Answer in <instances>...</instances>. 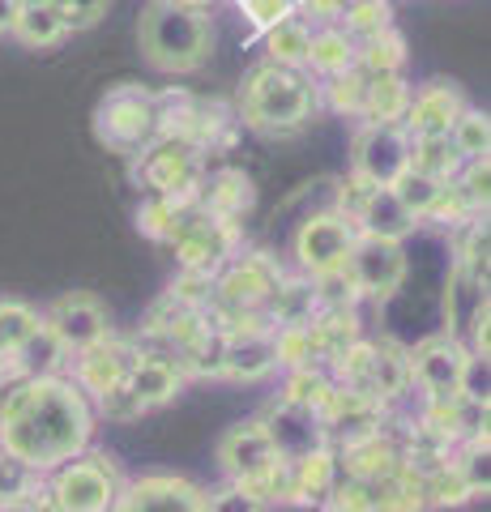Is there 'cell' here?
Returning a JSON list of instances; mask_svg holds the SVG:
<instances>
[{"mask_svg": "<svg viewBox=\"0 0 491 512\" xmlns=\"http://www.w3.org/2000/svg\"><path fill=\"white\" fill-rule=\"evenodd\" d=\"M410 167V137L402 124H372L359 120L351 133V175L372 188H389Z\"/></svg>", "mask_w": 491, "mask_h": 512, "instance_id": "cell-12", "label": "cell"}, {"mask_svg": "<svg viewBox=\"0 0 491 512\" xmlns=\"http://www.w3.org/2000/svg\"><path fill=\"white\" fill-rule=\"evenodd\" d=\"M278 448L269 440V431L261 419H248V423H235L223 431L218 440V470H223L227 483H240V487H257L261 478L278 466Z\"/></svg>", "mask_w": 491, "mask_h": 512, "instance_id": "cell-14", "label": "cell"}, {"mask_svg": "<svg viewBox=\"0 0 491 512\" xmlns=\"http://www.w3.org/2000/svg\"><path fill=\"white\" fill-rule=\"evenodd\" d=\"M457 192L470 201V210L487 218V201H491V158H474V163H462L457 171Z\"/></svg>", "mask_w": 491, "mask_h": 512, "instance_id": "cell-46", "label": "cell"}, {"mask_svg": "<svg viewBox=\"0 0 491 512\" xmlns=\"http://www.w3.org/2000/svg\"><path fill=\"white\" fill-rule=\"evenodd\" d=\"M338 26L351 35L355 43L380 35V30L393 26V5L389 0H351L342 13H338Z\"/></svg>", "mask_w": 491, "mask_h": 512, "instance_id": "cell-44", "label": "cell"}, {"mask_svg": "<svg viewBox=\"0 0 491 512\" xmlns=\"http://www.w3.org/2000/svg\"><path fill=\"white\" fill-rule=\"evenodd\" d=\"M133 180L180 205H197L205 184V154L184 137H154L146 150L133 158Z\"/></svg>", "mask_w": 491, "mask_h": 512, "instance_id": "cell-6", "label": "cell"}, {"mask_svg": "<svg viewBox=\"0 0 491 512\" xmlns=\"http://www.w3.org/2000/svg\"><path fill=\"white\" fill-rule=\"evenodd\" d=\"M282 278L287 274H282V265L269 252H240L218 269L210 308L214 312H265V303L274 299Z\"/></svg>", "mask_w": 491, "mask_h": 512, "instance_id": "cell-9", "label": "cell"}, {"mask_svg": "<svg viewBox=\"0 0 491 512\" xmlns=\"http://www.w3.org/2000/svg\"><path fill=\"white\" fill-rule=\"evenodd\" d=\"M13 39L22 47H35V52H47V47H60L69 39L65 22L56 18V9L47 0H22L18 5V18H13Z\"/></svg>", "mask_w": 491, "mask_h": 512, "instance_id": "cell-28", "label": "cell"}, {"mask_svg": "<svg viewBox=\"0 0 491 512\" xmlns=\"http://www.w3.org/2000/svg\"><path fill=\"white\" fill-rule=\"evenodd\" d=\"M470 107L466 90L453 77H427L419 90H410V107H406V137H449V128L457 116Z\"/></svg>", "mask_w": 491, "mask_h": 512, "instance_id": "cell-17", "label": "cell"}, {"mask_svg": "<svg viewBox=\"0 0 491 512\" xmlns=\"http://www.w3.org/2000/svg\"><path fill=\"white\" fill-rule=\"evenodd\" d=\"M261 423H265L269 440H274V448H278L282 461H295V457L316 453V448H329V431H325V423H321V414H312V410L274 402Z\"/></svg>", "mask_w": 491, "mask_h": 512, "instance_id": "cell-18", "label": "cell"}, {"mask_svg": "<svg viewBox=\"0 0 491 512\" xmlns=\"http://www.w3.org/2000/svg\"><path fill=\"white\" fill-rule=\"evenodd\" d=\"M346 69H355V39L342 26H312L304 73H312L316 82H329V77H338Z\"/></svg>", "mask_w": 491, "mask_h": 512, "instance_id": "cell-26", "label": "cell"}, {"mask_svg": "<svg viewBox=\"0 0 491 512\" xmlns=\"http://www.w3.org/2000/svg\"><path fill=\"white\" fill-rule=\"evenodd\" d=\"M334 457H338V474L342 478H355V483H368V487H376L380 478H389L393 470L402 466V448L393 444L385 431L342 444Z\"/></svg>", "mask_w": 491, "mask_h": 512, "instance_id": "cell-20", "label": "cell"}, {"mask_svg": "<svg viewBox=\"0 0 491 512\" xmlns=\"http://www.w3.org/2000/svg\"><path fill=\"white\" fill-rule=\"evenodd\" d=\"M47 5L56 9V18L65 22L69 35H82V30H94L107 18L112 0H47Z\"/></svg>", "mask_w": 491, "mask_h": 512, "instance_id": "cell-47", "label": "cell"}, {"mask_svg": "<svg viewBox=\"0 0 491 512\" xmlns=\"http://www.w3.org/2000/svg\"><path fill=\"white\" fill-rule=\"evenodd\" d=\"M124 389L137 397L141 410H158L167 402H176L184 393V372L180 363L171 355H154V350H141V359L133 363L129 380H124Z\"/></svg>", "mask_w": 491, "mask_h": 512, "instance_id": "cell-19", "label": "cell"}, {"mask_svg": "<svg viewBox=\"0 0 491 512\" xmlns=\"http://www.w3.org/2000/svg\"><path fill=\"white\" fill-rule=\"evenodd\" d=\"M355 239H359L355 222H346L342 214L325 210V214H312V218L299 222V231L291 239V256H295L299 274L321 282V278H334L346 269Z\"/></svg>", "mask_w": 491, "mask_h": 512, "instance_id": "cell-8", "label": "cell"}, {"mask_svg": "<svg viewBox=\"0 0 491 512\" xmlns=\"http://www.w3.org/2000/svg\"><path fill=\"white\" fill-rule=\"evenodd\" d=\"M410 86L402 73L389 77H368V94H363V120L372 124H402L410 107Z\"/></svg>", "mask_w": 491, "mask_h": 512, "instance_id": "cell-30", "label": "cell"}, {"mask_svg": "<svg viewBox=\"0 0 491 512\" xmlns=\"http://www.w3.org/2000/svg\"><path fill=\"white\" fill-rule=\"evenodd\" d=\"M368 393L380 406L398 402L410 393V363H406V346L398 342H372V376H368Z\"/></svg>", "mask_w": 491, "mask_h": 512, "instance_id": "cell-27", "label": "cell"}, {"mask_svg": "<svg viewBox=\"0 0 491 512\" xmlns=\"http://www.w3.org/2000/svg\"><path fill=\"white\" fill-rule=\"evenodd\" d=\"M410 171L432 175L440 184H453L457 171H462V158H457L449 137H410Z\"/></svg>", "mask_w": 491, "mask_h": 512, "instance_id": "cell-34", "label": "cell"}, {"mask_svg": "<svg viewBox=\"0 0 491 512\" xmlns=\"http://www.w3.org/2000/svg\"><path fill=\"white\" fill-rule=\"evenodd\" d=\"M94 427L99 414L69 376L26 380L13 372V359L0 372V453L30 474L47 478L65 461L82 457L94 444Z\"/></svg>", "mask_w": 491, "mask_h": 512, "instance_id": "cell-1", "label": "cell"}, {"mask_svg": "<svg viewBox=\"0 0 491 512\" xmlns=\"http://www.w3.org/2000/svg\"><path fill=\"white\" fill-rule=\"evenodd\" d=\"M287 466H291V504H316L321 508V500L342 478L334 448H316V453L295 457V461H287Z\"/></svg>", "mask_w": 491, "mask_h": 512, "instance_id": "cell-25", "label": "cell"}, {"mask_svg": "<svg viewBox=\"0 0 491 512\" xmlns=\"http://www.w3.org/2000/svg\"><path fill=\"white\" fill-rule=\"evenodd\" d=\"M321 312V303H316V286L312 278H282L278 282V291L274 299L265 303V316H269V325H308V320Z\"/></svg>", "mask_w": 491, "mask_h": 512, "instance_id": "cell-29", "label": "cell"}, {"mask_svg": "<svg viewBox=\"0 0 491 512\" xmlns=\"http://www.w3.org/2000/svg\"><path fill=\"white\" fill-rule=\"evenodd\" d=\"M39 316H43V329L60 342L69 359L90 350L94 342L112 338V316H107V303L94 291H65L60 299L47 303V312Z\"/></svg>", "mask_w": 491, "mask_h": 512, "instance_id": "cell-11", "label": "cell"}, {"mask_svg": "<svg viewBox=\"0 0 491 512\" xmlns=\"http://www.w3.org/2000/svg\"><path fill=\"white\" fill-rule=\"evenodd\" d=\"M457 269L487 282V218H470L457 227Z\"/></svg>", "mask_w": 491, "mask_h": 512, "instance_id": "cell-45", "label": "cell"}, {"mask_svg": "<svg viewBox=\"0 0 491 512\" xmlns=\"http://www.w3.org/2000/svg\"><path fill=\"white\" fill-rule=\"evenodd\" d=\"M389 192L402 201V210H406L410 218L427 222V214L436 210V201H440V192H445V184L432 180V175H419V171H410V167H406L398 180L389 184Z\"/></svg>", "mask_w": 491, "mask_h": 512, "instance_id": "cell-41", "label": "cell"}, {"mask_svg": "<svg viewBox=\"0 0 491 512\" xmlns=\"http://www.w3.org/2000/svg\"><path fill=\"white\" fill-rule=\"evenodd\" d=\"M261 43H265V60L269 64H282V69H304V64H308V43H312V22L295 13V18L278 22L274 30H265Z\"/></svg>", "mask_w": 491, "mask_h": 512, "instance_id": "cell-32", "label": "cell"}, {"mask_svg": "<svg viewBox=\"0 0 491 512\" xmlns=\"http://www.w3.org/2000/svg\"><path fill=\"white\" fill-rule=\"evenodd\" d=\"M193 210V205H180V201H171V197H154V192H146L137 205V231L154 239V244H171V235H176L180 227V218Z\"/></svg>", "mask_w": 491, "mask_h": 512, "instance_id": "cell-36", "label": "cell"}, {"mask_svg": "<svg viewBox=\"0 0 491 512\" xmlns=\"http://www.w3.org/2000/svg\"><path fill=\"white\" fill-rule=\"evenodd\" d=\"M278 372L274 359V333H235L223 346V380L257 384Z\"/></svg>", "mask_w": 491, "mask_h": 512, "instance_id": "cell-22", "label": "cell"}, {"mask_svg": "<svg viewBox=\"0 0 491 512\" xmlns=\"http://www.w3.org/2000/svg\"><path fill=\"white\" fill-rule=\"evenodd\" d=\"M112 512H205V487L184 474L124 478V491Z\"/></svg>", "mask_w": 491, "mask_h": 512, "instance_id": "cell-16", "label": "cell"}, {"mask_svg": "<svg viewBox=\"0 0 491 512\" xmlns=\"http://www.w3.org/2000/svg\"><path fill=\"white\" fill-rule=\"evenodd\" d=\"M321 86V103L334 111V116H346V120H363V94H368V77L359 69H346L329 82H316Z\"/></svg>", "mask_w": 491, "mask_h": 512, "instance_id": "cell-40", "label": "cell"}, {"mask_svg": "<svg viewBox=\"0 0 491 512\" xmlns=\"http://www.w3.org/2000/svg\"><path fill=\"white\" fill-rule=\"evenodd\" d=\"M167 5H176V9H188V13H210L218 0H167Z\"/></svg>", "mask_w": 491, "mask_h": 512, "instance_id": "cell-57", "label": "cell"}, {"mask_svg": "<svg viewBox=\"0 0 491 512\" xmlns=\"http://www.w3.org/2000/svg\"><path fill=\"white\" fill-rule=\"evenodd\" d=\"M372 512H427L423 504V478L415 470L398 466L389 478L372 487Z\"/></svg>", "mask_w": 491, "mask_h": 512, "instance_id": "cell-33", "label": "cell"}, {"mask_svg": "<svg viewBox=\"0 0 491 512\" xmlns=\"http://www.w3.org/2000/svg\"><path fill=\"white\" fill-rule=\"evenodd\" d=\"M205 512H269V504L257 500V495L240 483H223V487L205 491Z\"/></svg>", "mask_w": 491, "mask_h": 512, "instance_id": "cell-48", "label": "cell"}, {"mask_svg": "<svg viewBox=\"0 0 491 512\" xmlns=\"http://www.w3.org/2000/svg\"><path fill=\"white\" fill-rule=\"evenodd\" d=\"M334 5H338V9H346V5H351V0H334Z\"/></svg>", "mask_w": 491, "mask_h": 512, "instance_id": "cell-59", "label": "cell"}, {"mask_svg": "<svg viewBox=\"0 0 491 512\" xmlns=\"http://www.w3.org/2000/svg\"><path fill=\"white\" fill-rule=\"evenodd\" d=\"M274 359L282 372H299V367H321V355H316L312 329L308 325H278L274 329Z\"/></svg>", "mask_w": 491, "mask_h": 512, "instance_id": "cell-43", "label": "cell"}, {"mask_svg": "<svg viewBox=\"0 0 491 512\" xmlns=\"http://www.w3.org/2000/svg\"><path fill=\"white\" fill-rule=\"evenodd\" d=\"M244 18H248V26L252 30H274L278 22H287V18H295L299 13V0H244Z\"/></svg>", "mask_w": 491, "mask_h": 512, "instance_id": "cell-50", "label": "cell"}, {"mask_svg": "<svg viewBox=\"0 0 491 512\" xmlns=\"http://www.w3.org/2000/svg\"><path fill=\"white\" fill-rule=\"evenodd\" d=\"M355 69L363 77H389V73H402L406 69V39L398 26L380 30V35L355 43Z\"/></svg>", "mask_w": 491, "mask_h": 512, "instance_id": "cell-31", "label": "cell"}, {"mask_svg": "<svg viewBox=\"0 0 491 512\" xmlns=\"http://www.w3.org/2000/svg\"><path fill=\"white\" fill-rule=\"evenodd\" d=\"M197 205L214 218L240 222L252 205H257V184H252V175L244 167H218V171L205 175Z\"/></svg>", "mask_w": 491, "mask_h": 512, "instance_id": "cell-21", "label": "cell"}, {"mask_svg": "<svg viewBox=\"0 0 491 512\" xmlns=\"http://www.w3.org/2000/svg\"><path fill=\"white\" fill-rule=\"evenodd\" d=\"M18 5L22 0H0V39L13 30V18H18Z\"/></svg>", "mask_w": 491, "mask_h": 512, "instance_id": "cell-56", "label": "cell"}, {"mask_svg": "<svg viewBox=\"0 0 491 512\" xmlns=\"http://www.w3.org/2000/svg\"><path fill=\"white\" fill-rule=\"evenodd\" d=\"M43 329L39 308H30L26 299H0V350L13 359L18 350Z\"/></svg>", "mask_w": 491, "mask_h": 512, "instance_id": "cell-37", "label": "cell"}, {"mask_svg": "<svg viewBox=\"0 0 491 512\" xmlns=\"http://www.w3.org/2000/svg\"><path fill=\"white\" fill-rule=\"evenodd\" d=\"M235 5H244V0H235Z\"/></svg>", "mask_w": 491, "mask_h": 512, "instance_id": "cell-60", "label": "cell"}, {"mask_svg": "<svg viewBox=\"0 0 491 512\" xmlns=\"http://www.w3.org/2000/svg\"><path fill=\"white\" fill-rule=\"evenodd\" d=\"M0 512H56V504L47 500V487H43V478L35 487H26L22 495H13V500L0 504Z\"/></svg>", "mask_w": 491, "mask_h": 512, "instance_id": "cell-55", "label": "cell"}, {"mask_svg": "<svg viewBox=\"0 0 491 512\" xmlns=\"http://www.w3.org/2000/svg\"><path fill=\"white\" fill-rule=\"evenodd\" d=\"M346 282H351L355 299H376L385 303L402 291V282L410 274V256L406 244H393V239H368L359 235L351 248V261H346Z\"/></svg>", "mask_w": 491, "mask_h": 512, "instance_id": "cell-10", "label": "cell"}, {"mask_svg": "<svg viewBox=\"0 0 491 512\" xmlns=\"http://www.w3.org/2000/svg\"><path fill=\"white\" fill-rule=\"evenodd\" d=\"M65 363H69V355L60 350V342L47 329H39L35 338H30L18 355H13V372L26 376V380H35V376H65V372H60Z\"/></svg>", "mask_w": 491, "mask_h": 512, "instance_id": "cell-35", "label": "cell"}, {"mask_svg": "<svg viewBox=\"0 0 491 512\" xmlns=\"http://www.w3.org/2000/svg\"><path fill=\"white\" fill-rule=\"evenodd\" d=\"M449 141L462 163H474V158H491V116L479 107H466L457 124L449 128Z\"/></svg>", "mask_w": 491, "mask_h": 512, "instance_id": "cell-39", "label": "cell"}, {"mask_svg": "<svg viewBox=\"0 0 491 512\" xmlns=\"http://www.w3.org/2000/svg\"><path fill=\"white\" fill-rule=\"evenodd\" d=\"M235 111H240L244 128L261 137H291L308 128L321 111V86L304 69H282V64L257 60L244 73L240 90H235Z\"/></svg>", "mask_w": 491, "mask_h": 512, "instance_id": "cell-2", "label": "cell"}, {"mask_svg": "<svg viewBox=\"0 0 491 512\" xmlns=\"http://www.w3.org/2000/svg\"><path fill=\"white\" fill-rule=\"evenodd\" d=\"M43 487L56 512H112L124 491V474L112 453L86 448L82 457H73L60 470L47 474Z\"/></svg>", "mask_w": 491, "mask_h": 512, "instance_id": "cell-5", "label": "cell"}, {"mask_svg": "<svg viewBox=\"0 0 491 512\" xmlns=\"http://www.w3.org/2000/svg\"><path fill=\"white\" fill-rule=\"evenodd\" d=\"M470 218H479L470 210V201L457 192V184H445V192H440V201H436V210L427 214V222H440V227H462V222Z\"/></svg>", "mask_w": 491, "mask_h": 512, "instance_id": "cell-52", "label": "cell"}, {"mask_svg": "<svg viewBox=\"0 0 491 512\" xmlns=\"http://www.w3.org/2000/svg\"><path fill=\"white\" fill-rule=\"evenodd\" d=\"M137 47L154 73L188 77L205 69L214 52V22L210 13H188L167 0H146L137 18Z\"/></svg>", "mask_w": 491, "mask_h": 512, "instance_id": "cell-3", "label": "cell"}, {"mask_svg": "<svg viewBox=\"0 0 491 512\" xmlns=\"http://www.w3.org/2000/svg\"><path fill=\"white\" fill-rule=\"evenodd\" d=\"M329 393H334V380H329L325 367H299V372H287V384H282L278 402L321 414V406L329 402Z\"/></svg>", "mask_w": 491, "mask_h": 512, "instance_id": "cell-38", "label": "cell"}, {"mask_svg": "<svg viewBox=\"0 0 491 512\" xmlns=\"http://www.w3.org/2000/svg\"><path fill=\"white\" fill-rule=\"evenodd\" d=\"M94 141L112 154L137 158L158 137V94L137 82H116L99 94L94 103Z\"/></svg>", "mask_w": 491, "mask_h": 512, "instance_id": "cell-4", "label": "cell"}, {"mask_svg": "<svg viewBox=\"0 0 491 512\" xmlns=\"http://www.w3.org/2000/svg\"><path fill=\"white\" fill-rule=\"evenodd\" d=\"M39 483V474H30L26 466H18L13 457L0 453V504L13 500V495H22L26 487H35Z\"/></svg>", "mask_w": 491, "mask_h": 512, "instance_id": "cell-53", "label": "cell"}, {"mask_svg": "<svg viewBox=\"0 0 491 512\" xmlns=\"http://www.w3.org/2000/svg\"><path fill=\"white\" fill-rule=\"evenodd\" d=\"M406 363H410V389H419L423 402H449V397L462 393V372L470 363V350L457 338L432 333L415 350H406Z\"/></svg>", "mask_w": 491, "mask_h": 512, "instance_id": "cell-13", "label": "cell"}, {"mask_svg": "<svg viewBox=\"0 0 491 512\" xmlns=\"http://www.w3.org/2000/svg\"><path fill=\"white\" fill-rule=\"evenodd\" d=\"M240 222H227V218H214L205 214L201 205H193L184 218L176 235H171V252H176V265L180 274H201V278H218L231 256H240Z\"/></svg>", "mask_w": 491, "mask_h": 512, "instance_id": "cell-7", "label": "cell"}, {"mask_svg": "<svg viewBox=\"0 0 491 512\" xmlns=\"http://www.w3.org/2000/svg\"><path fill=\"white\" fill-rule=\"evenodd\" d=\"M5 367H9V355H5V350H0V372H5Z\"/></svg>", "mask_w": 491, "mask_h": 512, "instance_id": "cell-58", "label": "cell"}, {"mask_svg": "<svg viewBox=\"0 0 491 512\" xmlns=\"http://www.w3.org/2000/svg\"><path fill=\"white\" fill-rule=\"evenodd\" d=\"M321 512H372V487L355 478H338L334 491L321 500Z\"/></svg>", "mask_w": 491, "mask_h": 512, "instance_id": "cell-49", "label": "cell"}, {"mask_svg": "<svg viewBox=\"0 0 491 512\" xmlns=\"http://www.w3.org/2000/svg\"><path fill=\"white\" fill-rule=\"evenodd\" d=\"M470 500H474V491L466 483V474L453 466V457L440 470H432L423 478V504L427 508H462Z\"/></svg>", "mask_w": 491, "mask_h": 512, "instance_id": "cell-42", "label": "cell"}, {"mask_svg": "<svg viewBox=\"0 0 491 512\" xmlns=\"http://www.w3.org/2000/svg\"><path fill=\"white\" fill-rule=\"evenodd\" d=\"M483 312H487V282L453 265V274L445 282V338H457L466 346L474 316H483Z\"/></svg>", "mask_w": 491, "mask_h": 512, "instance_id": "cell-24", "label": "cell"}, {"mask_svg": "<svg viewBox=\"0 0 491 512\" xmlns=\"http://www.w3.org/2000/svg\"><path fill=\"white\" fill-rule=\"evenodd\" d=\"M351 222H355L359 235H368V239H393V244H406V235H415V227H419V218H410L402 210V201L393 197L389 188H372L368 201L359 205V214Z\"/></svg>", "mask_w": 491, "mask_h": 512, "instance_id": "cell-23", "label": "cell"}, {"mask_svg": "<svg viewBox=\"0 0 491 512\" xmlns=\"http://www.w3.org/2000/svg\"><path fill=\"white\" fill-rule=\"evenodd\" d=\"M368 192H372V184H368V180H359V175L346 171V180L338 184V205H334V214H342L346 222H351V218L359 214V205L368 201Z\"/></svg>", "mask_w": 491, "mask_h": 512, "instance_id": "cell-54", "label": "cell"}, {"mask_svg": "<svg viewBox=\"0 0 491 512\" xmlns=\"http://www.w3.org/2000/svg\"><path fill=\"white\" fill-rule=\"evenodd\" d=\"M137 359H141L137 338H120V333H112V338L94 342L90 350H82V355H73V376L69 380L94 402V397L112 393L116 384L129 380Z\"/></svg>", "mask_w": 491, "mask_h": 512, "instance_id": "cell-15", "label": "cell"}, {"mask_svg": "<svg viewBox=\"0 0 491 512\" xmlns=\"http://www.w3.org/2000/svg\"><path fill=\"white\" fill-rule=\"evenodd\" d=\"M90 406H94V414H103V419H112V423H133V419H141V414H146V410L137 406V397L124 389V384H116V389L103 393V397H94Z\"/></svg>", "mask_w": 491, "mask_h": 512, "instance_id": "cell-51", "label": "cell"}]
</instances>
